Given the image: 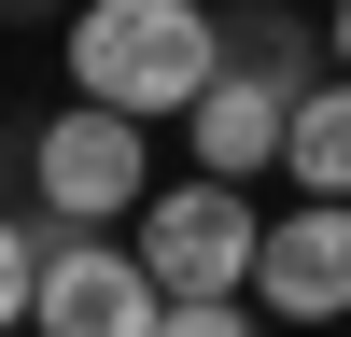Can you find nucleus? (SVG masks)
<instances>
[{
    "instance_id": "nucleus-4",
    "label": "nucleus",
    "mask_w": 351,
    "mask_h": 337,
    "mask_svg": "<svg viewBox=\"0 0 351 337\" xmlns=\"http://www.w3.org/2000/svg\"><path fill=\"white\" fill-rule=\"evenodd\" d=\"M43 337H155L169 281L141 267V239H99V225H43Z\"/></svg>"
},
{
    "instance_id": "nucleus-10",
    "label": "nucleus",
    "mask_w": 351,
    "mask_h": 337,
    "mask_svg": "<svg viewBox=\"0 0 351 337\" xmlns=\"http://www.w3.org/2000/svg\"><path fill=\"white\" fill-rule=\"evenodd\" d=\"M324 56H337V71H351V0H337V14H324Z\"/></svg>"
},
{
    "instance_id": "nucleus-11",
    "label": "nucleus",
    "mask_w": 351,
    "mask_h": 337,
    "mask_svg": "<svg viewBox=\"0 0 351 337\" xmlns=\"http://www.w3.org/2000/svg\"><path fill=\"white\" fill-rule=\"evenodd\" d=\"M0 14H43V0H0Z\"/></svg>"
},
{
    "instance_id": "nucleus-3",
    "label": "nucleus",
    "mask_w": 351,
    "mask_h": 337,
    "mask_svg": "<svg viewBox=\"0 0 351 337\" xmlns=\"http://www.w3.org/2000/svg\"><path fill=\"white\" fill-rule=\"evenodd\" d=\"M28 197H43V225H127L141 197H155L141 112H112V99L43 112V140H28Z\"/></svg>"
},
{
    "instance_id": "nucleus-1",
    "label": "nucleus",
    "mask_w": 351,
    "mask_h": 337,
    "mask_svg": "<svg viewBox=\"0 0 351 337\" xmlns=\"http://www.w3.org/2000/svg\"><path fill=\"white\" fill-rule=\"evenodd\" d=\"M56 56H71V99H112V112H141V127H169V112L211 99L225 14L211 0H84V14L56 28Z\"/></svg>"
},
{
    "instance_id": "nucleus-7",
    "label": "nucleus",
    "mask_w": 351,
    "mask_h": 337,
    "mask_svg": "<svg viewBox=\"0 0 351 337\" xmlns=\"http://www.w3.org/2000/svg\"><path fill=\"white\" fill-rule=\"evenodd\" d=\"M281 183L295 197H351V71H324L295 99V140H281Z\"/></svg>"
},
{
    "instance_id": "nucleus-5",
    "label": "nucleus",
    "mask_w": 351,
    "mask_h": 337,
    "mask_svg": "<svg viewBox=\"0 0 351 337\" xmlns=\"http://www.w3.org/2000/svg\"><path fill=\"white\" fill-rule=\"evenodd\" d=\"M253 309L267 323H351V197H295L253 253Z\"/></svg>"
},
{
    "instance_id": "nucleus-9",
    "label": "nucleus",
    "mask_w": 351,
    "mask_h": 337,
    "mask_svg": "<svg viewBox=\"0 0 351 337\" xmlns=\"http://www.w3.org/2000/svg\"><path fill=\"white\" fill-rule=\"evenodd\" d=\"M155 337H267V309H253V295H169Z\"/></svg>"
},
{
    "instance_id": "nucleus-8",
    "label": "nucleus",
    "mask_w": 351,
    "mask_h": 337,
    "mask_svg": "<svg viewBox=\"0 0 351 337\" xmlns=\"http://www.w3.org/2000/svg\"><path fill=\"white\" fill-rule=\"evenodd\" d=\"M28 309H43V225H14V211H0V337H14Z\"/></svg>"
},
{
    "instance_id": "nucleus-2",
    "label": "nucleus",
    "mask_w": 351,
    "mask_h": 337,
    "mask_svg": "<svg viewBox=\"0 0 351 337\" xmlns=\"http://www.w3.org/2000/svg\"><path fill=\"white\" fill-rule=\"evenodd\" d=\"M253 253H267V211H253V183H225V168L141 197V267H155L169 295H253Z\"/></svg>"
},
{
    "instance_id": "nucleus-6",
    "label": "nucleus",
    "mask_w": 351,
    "mask_h": 337,
    "mask_svg": "<svg viewBox=\"0 0 351 337\" xmlns=\"http://www.w3.org/2000/svg\"><path fill=\"white\" fill-rule=\"evenodd\" d=\"M295 99H309V84H281V71H253V56H225V71H211V99L183 112L197 168H225V183L281 168V140H295Z\"/></svg>"
}]
</instances>
